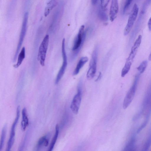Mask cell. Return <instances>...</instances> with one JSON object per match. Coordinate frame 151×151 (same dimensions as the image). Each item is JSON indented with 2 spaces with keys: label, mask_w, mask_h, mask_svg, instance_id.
I'll return each instance as SVG.
<instances>
[{
  "label": "cell",
  "mask_w": 151,
  "mask_h": 151,
  "mask_svg": "<svg viewBox=\"0 0 151 151\" xmlns=\"http://www.w3.org/2000/svg\"><path fill=\"white\" fill-rule=\"evenodd\" d=\"M20 109L19 106L17 108L16 117L11 127L10 137L7 142L6 149V151L10 150L14 142L15 128L19 117Z\"/></svg>",
  "instance_id": "obj_7"
},
{
  "label": "cell",
  "mask_w": 151,
  "mask_h": 151,
  "mask_svg": "<svg viewBox=\"0 0 151 151\" xmlns=\"http://www.w3.org/2000/svg\"><path fill=\"white\" fill-rule=\"evenodd\" d=\"M7 124H5L2 129L0 142V151H1L3 147L4 141L6 137Z\"/></svg>",
  "instance_id": "obj_19"
},
{
  "label": "cell",
  "mask_w": 151,
  "mask_h": 151,
  "mask_svg": "<svg viewBox=\"0 0 151 151\" xmlns=\"http://www.w3.org/2000/svg\"><path fill=\"white\" fill-rule=\"evenodd\" d=\"M81 100V83H80L78 86L77 93L74 97L70 106L72 111L75 114H77L78 112Z\"/></svg>",
  "instance_id": "obj_9"
},
{
  "label": "cell",
  "mask_w": 151,
  "mask_h": 151,
  "mask_svg": "<svg viewBox=\"0 0 151 151\" xmlns=\"http://www.w3.org/2000/svg\"><path fill=\"white\" fill-rule=\"evenodd\" d=\"M132 62L126 60L125 63L121 72V76L122 77H124L129 71Z\"/></svg>",
  "instance_id": "obj_18"
},
{
  "label": "cell",
  "mask_w": 151,
  "mask_h": 151,
  "mask_svg": "<svg viewBox=\"0 0 151 151\" xmlns=\"http://www.w3.org/2000/svg\"><path fill=\"white\" fill-rule=\"evenodd\" d=\"M85 27L82 25L79 29L78 33L75 39L72 50L75 51L73 55V58L75 57L81 48L86 37V32L84 30Z\"/></svg>",
  "instance_id": "obj_2"
},
{
  "label": "cell",
  "mask_w": 151,
  "mask_h": 151,
  "mask_svg": "<svg viewBox=\"0 0 151 151\" xmlns=\"http://www.w3.org/2000/svg\"><path fill=\"white\" fill-rule=\"evenodd\" d=\"M133 0H126L123 9V12L124 14L129 9Z\"/></svg>",
  "instance_id": "obj_23"
},
{
  "label": "cell",
  "mask_w": 151,
  "mask_h": 151,
  "mask_svg": "<svg viewBox=\"0 0 151 151\" xmlns=\"http://www.w3.org/2000/svg\"><path fill=\"white\" fill-rule=\"evenodd\" d=\"M48 135H44L40 138L38 141L36 146V149L38 150L43 146L47 147L49 144V138Z\"/></svg>",
  "instance_id": "obj_14"
},
{
  "label": "cell",
  "mask_w": 151,
  "mask_h": 151,
  "mask_svg": "<svg viewBox=\"0 0 151 151\" xmlns=\"http://www.w3.org/2000/svg\"><path fill=\"white\" fill-rule=\"evenodd\" d=\"M98 48L96 47L92 53L91 58L90 62L89 68L87 73V78L88 80L92 79L96 73L98 58Z\"/></svg>",
  "instance_id": "obj_6"
},
{
  "label": "cell",
  "mask_w": 151,
  "mask_h": 151,
  "mask_svg": "<svg viewBox=\"0 0 151 151\" xmlns=\"http://www.w3.org/2000/svg\"><path fill=\"white\" fill-rule=\"evenodd\" d=\"M150 1H151V0H150Z\"/></svg>",
  "instance_id": "obj_30"
},
{
  "label": "cell",
  "mask_w": 151,
  "mask_h": 151,
  "mask_svg": "<svg viewBox=\"0 0 151 151\" xmlns=\"http://www.w3.org/2000/svg\"><path fill=\"white\" fill-rule=\"evenodd\" d=\"M88 60V58L87 57H82L80 58L73 72V74L74 75H76L79 73L81 69Z\"/></svg>",
  "instance_id": "obj_13"
},
{
  "label": "cell",
  "mask_w": 151,
  "mask_h": 151,
  "mask_svg": "<svg viewBox=\"0 0 151 151\" xmlns=\"http://www.w3.org/2000/svg\"><path fill=\"white\" fill-rule=\"evenodd\" d=\"M147 25L149 30L151 31V17L148 21Z\"/></svg>",
  "instance_id": "obj_26"
},
{
  "label": "cell",
  "mask_w": 151,
  "mask_h": 151,
  "mask_svg": "<svg viewBox=\"0 0 151 151\" xmlns=\"http://www.w3.org/2000/svg\"><path fill=\"white\" fill-rule=\"evenodd\" d=\"M28 17V14L27 12L25 13L23 17L21 30V31L19 38V39L18 45L14 57V61H15L17 56L18 53L22 46L24 38L26 35L27 24Z\"/></svg>",
  "instance_id": "obj_3"
},
{
  "label": "cell",
  "mask_w": 151,
  "mask_h": 151,
  "mask_svg": "<svg viewBox=\"0 0 151 151\" xmlns=\"http://www.w3.org/2000/svg\"><path fill=\"white\" fill-rule=\"evenodd\" d=\"M101 73H100L99 74V76H98L97 78L96 81H98V80L100 79V77H101Z\"/></svg>",
  "instance_id": "obj_28"
},
{
  "label": "cell",
  "mask_w": 151,
  "mask_h": 151,
  "mask_svg": "<svg viewBox=\"0 0 151 151\" xmlns=\"http://www.w3.org/2000/svg\"><path fill=\"white\" fill-rule=\"evenodd\" d=\"M55 0H51L47 4L44 11V15L47 17L50 13V11L55 6Z\"/></svg>",
  "instance_id": "obj_17"
},
{
  "label": "cell",
  "mask_w": 151,
  "mask_h": 151,
  "mask_svg": "<svg viewBox=\"0 0 151 151\" xmlns=\"http://www.w3.org/2000/svg\"><path fill=\"white\" fill-rule=\"evenodd\" d=\"M139 12V7L135 4H134L129 15L127 24L125 28L124 34L125 36L128 35L131 31L137 18Z\"/></svg>",
  "instance_id": "obj_5"
},
{
  "label": "cell",
  "mask_w": 151,
  "mask_h": 151,
  "mask_svg": "<svg viewBox=\"0 0 151 151\" xmlns=\"http://www.w3.org/2000/svg\"><path fill=\"white\" fill-rule=\"evenodd\" d=\"M148 60L150 61L151 60V52L150 54L149 55V57H148Z\"/></svg>",
  "instance_id": "obj_29"
},
{
  "label": "cell",
  "mask_w": 151,
  "mask_h": 151,
  "mask_svg": "<svg viewBox=\"0 0 151 151\" xmlns=\"http://www.w3.org/2000/svg\"><path fill=\"white\" fill-rule=\"evenodd\" d=\"M151 144V136H150L146 142L144 146L143 150H147L150 146Z\"/></svg>",
  "instance_id": "obj_24"
},
{
  "label": "cell",
  "mask_w": 151,
  "mask_h": 151,
  "mask_svg": "<svg viewBox=\"0 0 151 151\" xmlns=\"http://www.w3.org/2000/svg\"><path fill=\"white\" fill-rule=\"evenodd\" d=\"M142 39V36L141 35H139L132 47L131 52L126 60H127L132 62L137 53L138 49L140 45Z\"/></svg>",
  "instance_id": "obj_10"
},
{
  "label": "cell",
  "mask_w": 151,
  "mask_h": 151,
  "mask_svg": "<svg viewBox=\"0 0 151 151\" xmlns=\"http://www.w3.org/2000/svg\"><path fill=\"white\" fill-rule=\"evenodd\" d=\"M98 0H91V2L93 5H95L97 3Z\"/></svg>",
  "instance_id": "obj_27"
},
{
  "label": "cell",
  "mask_w": 151,
  "mask_h": 151,
  "mask_svg": "<svg viewBox=\"0 0 151 151\" xmlns=\"http://www.w3.org/2000/svg\"><path fill=\"white\" fill-rule=\"evenodd\" d=\"M118 10V0H112L109 12V18L111 22L114 21L116 18Z\"/></svg>",
  "instance_id": "obj_11"
},
{
  "label": "cell",
  "mask_w": 151,
  "mask_h": 151,
  "mask_svg": "<svg viewBox=\"0 0 151 151\" xmlns=\"http://www.w3.org/2000/svg\"><path fill=\"white\" fill-rule=\"evenodd\" d=\"M135 148V139L132 137L128 142L124 148V151L134 150Z\"/></svg>",
  "instance_id": "obj_20"
},
{
  "label": "cell",
  "mask_w": 151,
  "mask_h": 151,
  "mask_svg": "<svg viewBox=\"0 0 151 151\" xmlns=\"http://www.w3.org/2000/svg\"><path fill=\"white\" fill-rule=\"evenodd\" d=\"M22 116L21 127L22 129L24 131L29 124V119L27 117V110L25 108H23L22 110Z\"/></svg>",
  "instance_id": "obj_12"
},
{
  "label": "cell",
  "mask_w": 151,
  "mask_h": 151,
  "mask_svg": "<svg viewBox=\"0 0 151 151\" xmlns=\"http://www.w3.org/2000/svg\"><path fill=\"white\" fill-rule=\"evenodd\" d=\"M110 0H100L101 8L105 9L107 6Z\"/></svg>",
  "instance_id": "obj_25"
},
{
  "label": "cell",
  "mask_w": 151,
  "mask_h": 151,
  "mask_svg": "<svg viewBox=\"0 0 151 151\" xmlns=\"http://www.w3.org/2000/svg\"><path fill=\"white\" fill-rule=\"evenodd\" d=\"M98 15L99 18L101 21L105 22L108 20V16L104 9H103L101 7L99 10Z\"/></svg>",
  "instance_id": "obj_21"
},
{
  "label": "cell",
  "mask_w": 151,
  "mask_h": 151,
  "mask_svg": "<svg viewBox=\"0 0 151 151\" xmlns=\"http://www.w3.org/2000/svg\"><path fill=\"white\" fill-rule=\"evenodd\" d=\"M49 42V36L46 35L40 46L37 55V59L42 66L45 65V60Z\"/></svg>",
  "instance_id": "obj_4"
},
{
  "label": "cell",
  "mask_w": 151,
  "mask_h": 151,
  "mask_svg": "<svg viewBox=\"0 0 151 151\" xmlns=\"http://www.w3.org/2000/svg\"><path fill=\"white\" fill-rule=\"evenodd\" d=\"M65 39L63 40L62 44V52L63 62L55 79V83L57 84L63 76L67 65V57L65 48Z\"/></svg>",
  "instance_id": "obj_8"
},
{
  "label": "cell",
  "mask_w": 151,
  "mask_h": 151,
  "mask_svg": "<svg viewBox=\"0 0 151 151\" xmlns=\"http://www.w3.org/2000/svg\"><path fill=\"white\" fill-rule=\"evenodd\" d=\"M25 57V48L23 47L20 52L18 58L17 63L14 65V67L17 68L22 64Z\"/></svg>",
  "instance_id": "obj_16"
},
{
  "label": "cell",
  "mask_w": 151,
  "mask_h": 151,
  "mask_svg": "<svg viewBox=\"0 0 151 151\" xmlns=\"http://www.w3.org/2000/svg\"><path fill=\"white\" fill-rule=\"evenodd\" d=\"M59 133V128L58 124H56L55 127V133L51 141L48 150L51 151L52 150L58 138Z\"/></svg>",
  "instance_id": "obj_15"
},
{
  "label": "cell",
  "mask_w": 151,
  "mask_h": 151,
  "mask_svg": "<svg viewBox=\"0 0 151 151\" xmlns=\"http://www.w3.org/2000/svg\"><path fill=\"white\" fill-rule=\"evenodd\" d=\"M139 77V74L135 76L133 83L124 98L122 105L124 109H126L129 106L134 97Z\"/></svg>",
  "instance_id": "obj_1"
},
{
  "label": "cell",
  "mask_w": 151,
  "mask_h": 151,
  "mask_svg": "<svg viewBox=\"0 0 151 151\" xmlns=\"http://www.w3.org/2000/svg\"><path fill=\"white\" fill-rule=\"evenodd\" d=\"M148 62L147 60L143 61L137 68V69L139 74L143 73L145 71Z\"/></svg>",
  "instance_id": "obj_22"
}]
</instances>
